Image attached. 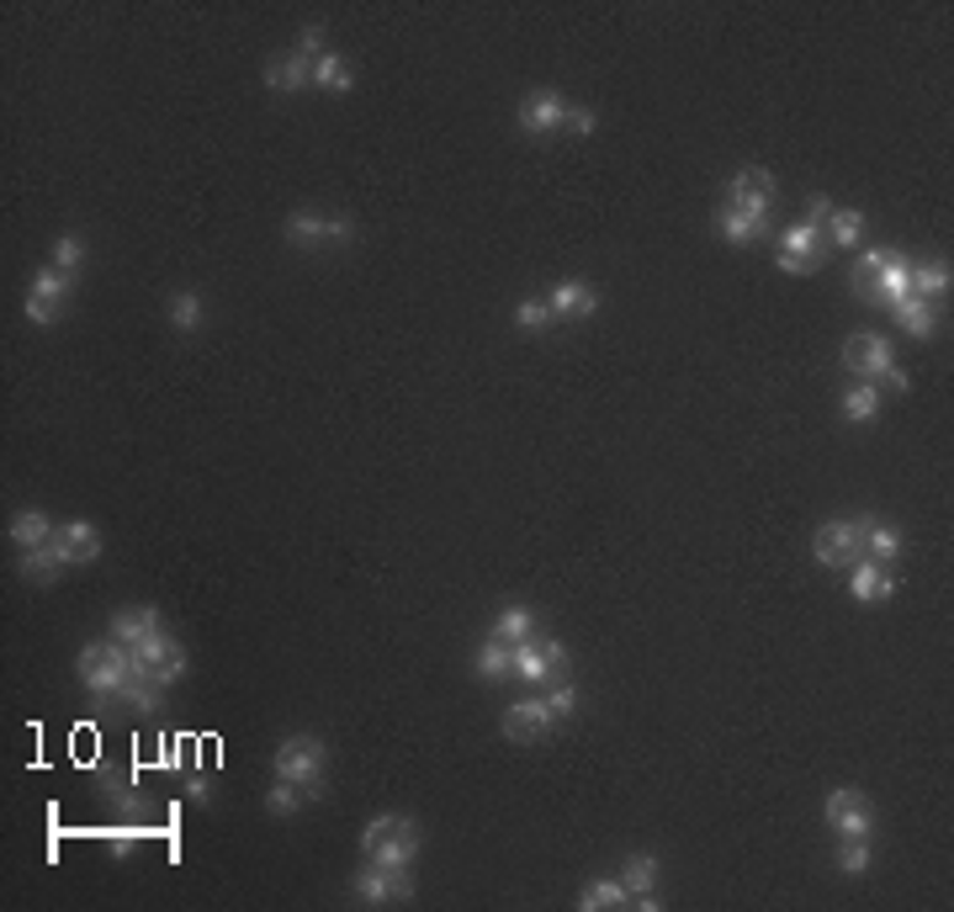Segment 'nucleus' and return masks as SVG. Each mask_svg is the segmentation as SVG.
Segmentation results:
<instances>
[{"label": "nucleus", "instance_id": "1", "mask_svg": "<svg viewBox=\"0 0 954 912\" xmlns=\"http://www.w3.org/2000/svg\"><path fill=\"white\" fill-rule=\"evenodd\" d=\"M75 674H80V685L90 690V700H96V705H118L122 685L138 674V658H133V647H127V642L101 637V642H86V647H80Z\"/></svg>", "mask_w": 954, "mask_h": 912}, {"label": "nucleus", "instance_id": "2", "mask_svg": "<svg viewBox=\"0 0 954 912\" xmlns=\"http://www.w3.org/2000/svg\"><path fill=\"white\" fill-rule=\"evenodd\" d=\"M419 854V822L403 812H382L360 827V859L388 865V870H409Z\"/></svg>", "mask_w": 954, "mask_h": 912}, {"label": "nucleus", "instance_id": "3", "mask_svg": "<svg viewBox=\"0 0 954 912\" xmlns=\"http://www.w3.org/2000/svg\"><path fill=\"white\" fill-rule=\"evenodd\" d=\"M276 780H292V786H302L308 796L324 791V764H329V748L324 737H313V732H292V737H281V748H276Z\"/></svg>", "mask_w": 954, "mask_h": 912}, {"label": "nucleus", "instance_id": "4", "mask_svg": "<svg viewBox=\"0 0 954 912\" xmlns=\"http://www.w3.org/2000/svg\"><path fill=\"white\" fill-rule=\"evenodd\" d=\"M843 362H848V371H854V377H865V382H875V388H880V382H886V388H901V393L912 388V382H907V371L896 366L891 340H886V335H854L848 345H843Z\"/></svg>", "mask_w": 954, "mask_h": 912}, {"label": "nucleus", "instance_id": "5", "mask_svg": "<svg viewBox=\"0 0 954 912\" xmlns=\"http://www.w3.org/2000/svg\"><path fill=\"white\" fill-rule=\"evenodd\" d=\"M351 897L366 908H388V902H409L414 897V870H388V865H360L351 876Z\"/></svg>", "mask_w": 954, "mask_h": 912}, {"label": "nucleus", "instance_id": "6", "mask_svg": "<svg viewBox=\"0 0 954 912\" xmlns=\"http://www.w3.org/2000/svg\"><path fill=\"white\" fill-rule=\"evenodd\" d=\"M281 234H287V244H298V249H319V244H351L356 240V223L302 208V213H292L281 223Z\"/></svg>", "mask_w": 954, "mask_h": 912}, {"label": "nucleus", "instance_id": "7", "mask_svg": "<svg viewBox=\"0 0 954 912\" xmlns=\"http://www.w3.org/2000/svg\"><path fill=\"white\" fill-rule=\"evenodd\" d=\"M828 255H833V249H828V240H822V229H811V223L801 218V223H790L785 240H779V271L811 276Z\"/></svg>", "mask_w": 954, "mask_h": 912}, {"label": "nucleus", "instance_id": "8", "mask_svg": "<svg viewBox=\"0 0 954 912\" xmlns=\"http://www.w3.org/2000/svg\"><path fill=\"white\" fill-rule=\"evenodd\" d=\"M563 669H567L563 642H552V637L514 642V679H525V685H546V679H557Z\"/></svg>", "mask_w": 954, "mask_h": 912}, {"label": "nucleus", "instance_id": "9", "mask_svg": "<svg viewBox=\"0 0 954 912\" xmlns=\"http://www.w3.org/2000/svg\"><path fill=\"white\" fill-rule=\"evenodd\" d=\"M811 557H817L822 568H848V563H859V557H865V547H859V520H828V525L817 531V542H811Z\"/></svg>", "mask_w": 954, "mask_h": 912}, {"label": "nucleus", "instance_id": "10", "mask_svg": "<svg viewBox=\"0 0 954 912\" xmlns=\"http://www.w3.org/2000/svg\"><path fill=\"white\" fill-rule=\"evenodd\" d=\"M779 197V181L764 165H743L732 181H726V208H743V213H769V202Z\"/></svg>", "mask_w": 954, "mask_h": 912}, {"label": "nucleus", "instance_id": "11", "mask_svg": "<svg viewBox=\"0 0 954 912\" xmlns=\"http://www.w3.org/2000/svg\"><path fill=\"white\" fill-rule=\"evenodd\" d=\"M822 818H828L833 833H869V827H875V807H869L865 791L837 786V791L828 796V807H822Z\"/></svg>", "mask_w": 954, "mask_h": 912}, {"label": "nucleus", "instance_id": "12", "mask_svg": "<svg viewBox=\"0 0 954 912\" xmlns=\"http://www.w3.org/2000/svg\"><path fill=\"white\" fill-rule=\"evenodd\" d=\"M552 711H546V700H514V705H504V722H499V732H504L509 743H541L546 732H552Z\"/></svg>", "mask_w": 954, "mask_h": 912}, {"label": "nucleus", "instance_id": "13", "mask_svg": "<svg viewBox=\"0 0 954 912\" xmlns=\"http://www.w3.org/2000/svg\"><path fill=\"white\" fill-rule=\"evenodd\" d=\"M563 118H567V101L557 91H536L520 101V133H531V138H546V133H563Z\"/></svg>", "mask_w": 954, "mask_h": 912}, {"label": "nucleus", "instance_id": "14", "mask_svg": "<svg viewBox=\"0 0 954 912\" xmlns=\"http://www.w3.org/2000/svg\"><path fill=\"white\" fill-rule=\"evenodd\" d=\"M848 594H854L859 605H880V600H891L896 594L891 568H886V563H869V557L848 563Z\"/></svg>", "mask_w": 954, "mask_h": 912}, {"label": "nucleus", "instance_id": "15", "mask_svg": "<svg viewBox=\"0 0 954 912\" xmlns=\"http://www.w3.org/2000/svg\"><path fill=\"white\" fill-rule=\"evenodd\" d=\"M912 292V260H901V255H891L880 271H875V281H869L865 292H854V298H865V303H880V308H891L901 303Z\"/></svg>", "mask_w": 954, "mask_h": 912}, {"label": "nucleus", "instance_id": "16", "mask_svg": "<svg viewBox=\"0 0 954 912\" xmlns=\"http://www.w3.org/2000/svg\"><path fill=\"white\" fill-rule=\"evenodd\" d=\"M546 308H552V319H589V313L599 308V298H595L589 281L567 276V281H557V287L546 292Z\"/></svg>", "mask_w": 954, "mask_h": 912}, {"label": "nucleus", "instance_id": "17", "mask_svg": "<svg viewBox=\"0 0 954 912\" xmlns=\"http://www.w3.org/2000/svg\"><path fill=\"white\" fill-rule=\"evenodd\" d=\"M54 547H59L64 563L75 568V563H96V557H101V536H96L90 520H64L59 531H54Z\"/></svg>", "mask_w": 954, "mask_h": 912}, {"label": "nucleus", "instance_id": "18", "mask_svg": "<svg viewBox=\"0 0 954 912\" xmlns=\"http://www.w3.org/2000/svg\"><path fill=\"white\" fill-rule=\"evenodd\" d=\"M859 547H865L869 563H886V568H891L907 542H901L896 525H886V520H875V515H859Z\"/></svg>", "mask_w": 954, "mask_h": 912}, {"label": "nucleus", "instance_id": "19", "mask_svg": "<svg viewBox=\"0 0 954 912\" xmlns=\"http://www.w3.org/2000/svg\"><path fill=\"white\" fill-rule=\"evenodd\" d=\"M260 80H266V91H287V96H292V91H308V86H313V59H302L298 48H292V54L270 59Z\"/></svg>", "mask_w": 954, "mask_h": 912}, {"label": "nucleus", "instance_id": "20", "mask_svg": "<svg viewBox=\"0 0 954 912\" xmlns=\"http://www.w3.org/2000/svg\"><path fill=\"white\" fill-rule=\"evenodd\" d=\"M716 234H721L726 244H758V240H769V213L721 208V213H716Z\"/></svg>", "mask_w": 954, "mask_h": 912}, {"label": "nucleus", "instance_id": "21", "mask_svg": "<svg viewBox=\"0 0 954 912\" xmlns=\"http://www.w3.org/2000/svg\"><path fill=\"white\" fill-rule=\"evenodd\" d=\"M107 626H112L107 637L138 647L149 632H159V610H154V605H122V610H112V621H107Z\"/></svg>", "mask_w": 954, "mask_h": 912}, {"label": "nucleus", "instance_id": "22", "mask_svg": "<svg viewBox=\"0 0 954 912\" xmlns=\"http://www.w3.org/2000/svg\"><path fill=\"white\" fill-rule=\"evenodd\" d=\"M843 420H848V425H875V420H880V388L865 382V377H854V382L843 388Z\"/></svg>", "mask_w": 954, "mask_h": 912}, {"label": "nucleus", "instance_id": "23", "mask_svg": "<svg viewBox=\"0 0 954 912\" xmlns=\"http://www.w3.org/2000/svg\"><path fill=\"white\" fill-rule=\"evenodd\" d=\"M64 568H69V563H64V552L54 547V542H43V547H27L22 557H16V574L32 578V583H54Z\"/></svg>", "mask_w": 954, "mask_h": 912}, {"label": "nucleus", "instance_id": "24", "mask_svg": "<svg viewBox=\"0 0 954 912\" xmlns=\"http://www.w3.org/2000/svg\"><path fill=\"white\" fill-rule=\"evenodd\" d=\"M822 240H828V249H854V244L865 240V213L833 208V218L822 223Z\"/></svg>", "mask_w": 954, "mask_h": 912}, {"label": "nucleus", "instance_id": "25", "mask_svg": "<svg viewBox=\"0 0 954 912\" xmlns=\"http://www.w3.org/2000/svg\"><path fill=\"white\" fill-rule=\"evenodd\" d=\"M578 908L584 912H610V908H631V891L621 886V876H599V881H589L584 891H578Z\"/></svg>", "mask_w": 954, "mask_h": 912}, {"label": "nucleus", "instance_id": "26", "mask_svg": "<svg viewBox=\"0 0 954 912\" xmlns=\"http://www.w3.org/2000/svg\"><path fill=\"white\" fill-rule=\"evenodd\" d=\"M477 679H488V685H499V679H514V647L499 637H488L482 647H477Z\"/></svg>", "mask_w": 954, "mask_h": 912}, {"label": "nucleus", "instance_id": "27", "mask_svg": "<svg viewBox=\"0 0 954 912\" xmlns=\"http://www.w3.org/2000/svg\"><path fill=\"white\" fill-rule=\"evenodd\" d=\"M891 319L907 330L912 340H928L933 335V303L928 298H918V292H907L901 303H891Z\"/></svg>", "mask_w": 954, "mask_h": 912}, {"label": "nucleus", "instance_id": "28", "mask_svg": "<svg viewBox=\"0 0 954 912\" xmlns=\"http://www.w3.org/2000/svg\"><path fill=\"white\" fill-rule=\"evenodd\" d=\"M54 520L43 515V510H22V515H11V542L27 552V547H43V542H54Z\"/></svg>", "mask_w": 954, "mask_h": 912}, {"label": "nucleus", "instance_id": "29", "mask_svg": "<svg viewBox=\"0 0 954 912\" xmlns=\"http://www.w3.org/2000/svg\"><path fill=\"white\" fill-rule=\"evenodd\" d=\"M869 865H875L869 833H837V870L843 876H865Z\"/></svg>", "mask_w": 954, "mask_h": 912}, {"label": "nucleus", "instance_id": "30", "mask_svg": "<svg viewBox=\"0 0 954 912\" xmlns=\"http://www.w3.org/2000/svg\"><path fill=\"white\" fill-rule=\"evenodd\" d=\"M313 86H319V91L345 96L351 86H356V69H351V64H345L340 54H334V48H329L324 59H313Z\"/></svg>", "mask_w": 954, "mask_h": 912}, {"label": "nucleus", "instance_id": "31", "mask_svg": "<svg viewBox=\"0 0 954 912\" xmlns=\"http://www.w3.org/2000/svg\"><path fill=\"white\" fill-rule=\"evenodd\" d=\"M170 330H180V335H197V330H202V298H197L191 287H176V292H170Z\"/></svg>", "mask_w": 954, "mask_h": 912}, {"label": "nucleus", "instance_id": "32", "mask_svg": "<svg viewBox=\"0 0 954 912\" xmlns=\"http://www.w3.org/2000/svg\"><path fill=\"white\" fill-rule=\"evenodd\" d=\"M493 637L499 642H525V637H536V610H525V605H509L499 610V621H493Z\"/></svg>", "mask_w": 954, "mask_h": 912}, {"label": "nucleus", "instance_id": "33", "mask_svg": "<svg viewBox=\"0 0 954 912\" xmlns=\"http://www.w3.org/2000/svg\"><path fill=\"white\" fill-rule=\"evenodd\" d=\"M912 292L928 298V303H939V298L950 292V266H944V260H923V266H912Z\"/></svg>", "mask_w": 954, "mask_h": 912}, {"label": "nucleus", "instance_id": "34", "mask_svg": "<svg viewBox=\"0 0 954 912\" xmlns=\"http://www.w3.org/2000/svg\"><path fill=\"white\" fill-rule=\"evenodd\" d=\"M308 801H313V796L302 791V786H292V780H276V786L266 791V812H270V818H292V812H302Z\"/></svg>", "mask_w": 954, "mask_h": 912}, {"label": "nucleus", "instance_id": "35", "mask_svg": "<svg viewBox=\"0 0 954 912\" xmlns=\"http://www.w3.org/2000/svg\"><path fill=\"white\" fill-rule=\"evenodd\" d=\"M557 319H552V308H546V298H520L514 303V330H525V335H546Z\"/></svg>", "mask_w": 954, "mask_h": 912}, {"label": "nucleus", "instance_id": "36", "mask_svg": "<svg viewBox=\"0 0 954 912\" xmlns=\"http://www.w3.org/2000/svg\"><path fill=\"white\" fill-rule=\"evenodd\" d=\"M621 886H626L631 897H636V891H653L657 886V854H631L626 865H621Z\"/></svg>", "mask_w": 954, "mask_h": 912}, {"label": "nucleus", "instance_id": "37", "mask_svg": "<svg viewBox=\"0 0 954 912\" xmlns=\"http://www.w3.org/2000/svg\"><path fill=\"white\" fill-rule=\"evenodd\" d=\"M180 653V642L176 637H165V632H149V637L133 647V658H138V669H159V664H170Z\"/></svg>", "mask_w": 954, "mask_h": 912}, {"label": "nucleus", "instance_id": "38", "mask_svg": "<svg viewBox=\"0 0 954 912\" xmlns=\"http://www.w3.org/2000/svg\"><path fill=\"white\" fill-rule=\"evenodd\" d=\"M27 298H37V303H54V308H64V298H69V276H64V271H54V266H43V271L32 276Z\"/></svg>", "mask_w": 954, "mask_h": 912}, {"label": "nucleus", "instance_id": "39", "mask_svg": "<svg viewBox=\"0 0 954 912\" xmlns=\"http://www.w3.org/2000/svg\"><path fill=\"white\" fill-rule=\"evenodd\" d=\"M54 271H64V276H75L80 266H86V240L80 234H59L54 240V260H48Z\"/></svg>", "mask_w": 954, "mask_h": 912}, {"label": "nucleus", "instance_id": "40", "mask_svg": "<svg viewBox=\"0 0 954 912\" xmlns=\"http://www.w3.org/2000/svg\"><path fill=\"white\" fill-rule=\"evenodd\" d=\"M541 700H546V711H552L557 722L578 711V690H573V679H567V674H557V679H546V696H541Z\"/></svg>", "mask_w": 954, "mask_h": 912}, {"label": "nucleus", "instance_id": "41", "mask_svg": "<svg viewBox=\"0 0 954 912\" xmlns=\"http://www.w3.org/2000/svg\"><path fill=\"white\" fill-rule=\"evenodd\" d=\"M298 54H302V59H324V54H329V37H324V27H319V22H313V27H302Z\"/></svg>", "mask_w": 954, "mask_h": 912}, {"label": "nucleus", "instance_id": "42", "mask_svg": "<svg viewBox=\"0 0 954 912\" xmlns=\"http://www.w3.org/2000/svg\"><path fill=\"white\" fill-rule=\"evenodd\" d=\"M563 127H567V133H595V127H599V118H595V112H589V107H567Z\"/></svg>", "mask_w": 954, "mask_h": 912}, {"label": "nucleus", "instance_id": "43", "mask_svg": "<svg viewBox=\"0 0 954 912\" xmlns=\"http://www.w3.org/2000/svg\"><path fill=\"white\" fill-rule=\"evenodd\" d=\"M59 313H64V308H54V303H37V298H27V319H32V324H43V330H54V324H59Z\"/></svg>", "mask_w": 954, "mask_h": 912}, {"label": "nucleus", "instance_id": "44", "mask_svg": "<svg viewBox=\"0 0 954 912\" xmlns=\"http://www.w3.org/2000/svg\"><path fill=\"white\" fill-rule=\"evenodd\" d=\"M828 218H833V202H828V197H811V208H806V223H811V229H822Z\"/></svg>", "mask_w": 954, "mask_h": 912}, {"label": "nucleus", "instance_id": "45", "mask_svg": "<svg viewBox=\"0 0 954 912\" xmlns=\"http://www.w3.org/2000/svg\"><path fill=\"white\" fill-rule=\"evenodd\" d=\"M186 796H191V801H208V780H202V775H191V780H186Z\"/></svg>", "mask_w": 954, "mask_h": 912}]
</instances>
